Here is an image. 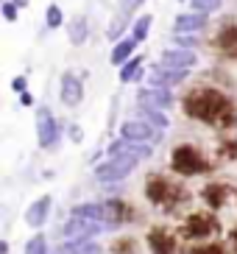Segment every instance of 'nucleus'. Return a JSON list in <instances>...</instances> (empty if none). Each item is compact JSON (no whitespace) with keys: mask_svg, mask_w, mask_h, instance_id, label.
<instances>
[{"mask_svg":"<svg viewBox=\"0 0 237 254\" xmlns=\"http://www.w3.org/2000/svg\"><path fill=\"white\" fill-rule=\"evenodd\" d=\"M184 112L195 120H207V123H215V126H223V123H232L235 112H232L229 101L221 95L218 90H195L184 98Z\"/></svg>","mask_w":237,"mask_h":254,"instance_id":"1","label":"nucleus"},{"mask_svg":"<svg viewBox=\"0 0 237 254\" xmlns=\"http://www.w3.org/2000/svg\"><path fill=\"white\" fill-rule=\"evenodd\" d=\"M171 165H173V171L181 173V176H195V173L207 171L204 157H201L193 145H178V148L173 151V157H171Z\"/></svg>","mask_w":237,"mask_h":254,"instance_id":"2","label":"nucleus"},{"mask_svg":"<svg viewBox=\"0 0 237 254\" xmlns=\"http://www.w3.org/2000/svg\"><path fill=\"white\" fill-rule=\"evenodd\" d=\"M137 162H140V159H134V157H109V162L98 165L95 176H98V182H104V185H109V182H120L137 168Z\"/></svg>","mask_w":237,"mask_h":254,"instance_id":"3","label":"nucleus"},{"mask_svg":"<svg viewBox=\"0 0 237 254\" xmlns=\"http://www.w3.org/2000/svg\"><path fill=\"white\" fill-rule=\"evenodd\" d=\"M104 226L106 224H101V221H89V218L73 215L64 226H61V235H64L67 240H89V238H95V235H101Z\"/></svg>","mask_w":237,"mask_h":254,"instance_id":"4","label":"nucleus"},{"mask_svg":"<svg viewBox=\"0 0 237 254\" xmlns=\"http://www.w3.org/2000/svg\"><path fill=\"white\" fill-rule=\"evenodd\" d=\"M145 193H148V198L154 204H162V207H173V204L181 198V190H178L176 185H168V182L159 179V176H151L148 179Z\"/></svg>","mask_w":237,"mask_h":254,"instance_id":"5","label":"nucleus"},{"mask_svg":"<svg viewBox=\"0 0 237 254\" xmlns=\"http://www.w3.org/2000/svg\"><path fill=\"white\" fill-rule=\"evenodd\" d=\"M37 137H39V145L42 148H51L56 137H59V128L53 123V115L48 106H39L37 109Z\"/></svg>","mask_w":237,"mask_h":254,"instance_id":"6","label":"nucleus"},{"mask_svg":"<svg viewBox=\"0 0 237 254\" xmlns=\"http://www.w3.org/2000/svg\"><path fill=\"white\" fill-rule=\"evenodd\" d=\"M109 157H134V159H148L151 157V148L145 145V142H137V140H128V137H123V140H115L109 142Z\"/></svg>","mask_w":237,"mask_h":254,"instance_id":"7","label":"nucleus"},{"mask_svg":"<svg viewBox=\"0 0 237 254\" xmlns=\"http://www.w3.org/2000/svg\"><path fill=\"white\" fill-rule=\"evenodd\" d=\"M120 134L128 137V140H137V142H156L159 140V128H154L145 120H128V123H123Z\"/></svg>","mask_w":237,"mask_h":254,"instance_id":"8","label":"nucleus"},{"mask_svg":"<svg viewBox=\"0 0 237 254\" xmlns=\"http://www.w3.org/2000/svg\"><path fill=\"white\" fill-rule=\"evenodd\" d=\"M218 229V221L212 215H201V212H195V215L187 218L184 224V235L187 238H207V235H212V232Z\"/></svg>","mask_w":237,"mask_h":254,"instance_id":"9","label":"nucleus"},{"mask_svg":"<svg viewBox=\"0 0 237 254\" xmlns=\"http://www.w3.org/2000/svg\"><path fill=\"white\" fill-rule=\"evenodd\" d=\"M140 106H145V109H168V106L173 104L171 92L165 90V87H148V90H140Z\"/></svg>","mask_w":237,"mask_h":254,"instance_id":"10","label":"nucleus"},{"mask_svg":"<svg viewBox=\"0 0 237 254\" xmlns=\"http://www.w3.org/2000/svg\"><path fill=\"white\" fill-rule=\"evenodd\" d=\"M187 78V70H178V67H165V64H159V67L151 70V87H173V84H181Z\"/></svg>","mask_w":237,"mask_h":254,"instance_id":"11","label":"nucleus"},{"mask_svg":"<svg viewBox=\"0 0 237 254\" xmlns=\"http://www.w3.org/2000/svg\"><path fill=\"white\" fill-rule=\"evenodd\" d=\"M81 98H84L81 81H78L73 73H64L61 75V101H64V106H78Z\"/></svg>","mask_w":237,"mask_h":254,"instance_id":"12","label":"nucleus"},{"mask_svg":"<svg viewBox=\"0 0 237 254\" xmlns=\"http://www.w3.org/2000/svg\"><path fill=\"white\" fill-rule=\"evenodd\" d=\"M48 215H51V195H42V198H37V201L28 207V212H25V221H28L34 229H39V226H45Z\"/></svg>","mask_w":237,"mask_h":254,"instance_id":"13","label":"nucleus"},{"mask_svg":"<svg viewBox=\"0 0 237 254\" xmlns=\"http://www.w3.org/2000/svg\"><path fill=\"white\" fill-rule=\"evenodd\" d=\"M162 64L165 67H178V70H187L195 64V53L193 51H184V48H173V51H165L162 53Z\"/></svg>","mask_w":237,"mask_h":254,"instance_id":"14","label":"nucleus"},{"mask_svg":"<svg viewBox=\"0 0 237 254\" xmlns=\"http://www.w3.org/2000/svg\"><path fill=\"white\" fill-rule=\"evenodd\" d=\"M148 243H151V252L154 254H173L176 252V240H173V235H168L165 229H151Z\"/></svg>","mask_w":237,"mask_h":254,"instance_id":"15","label":"nucleus"},{"mask_svg":"<svg viewBox=\"0 0 237 254\" xmlns=\"http://www.w3.org/2000/svg\"><path fill=\"white\" fill-rule=\"evenodd\" d=\"M204 23H207V14H204V11H195V14H178L176 23H173V28L176 31H198V28H204Z\"/></svg>","mask_w":237,"mask_h":254,"instance_id":"16","label":"nucleus"},{"mask_svg":"<svg viewBox=\"0 0 237 254\" xmlns=\"http://www.w3.org/2000/svg\"><path fill=\"white\" fill-rule=\"evenodd\" d=\"M104 207H106V224H123V221H128L134 215L123 201H109Z\"/></svg>","mask_w":237,"mask_h":254,"instance_id":"17","label":"nucleus"},{"mask_svg":"<svg viewBox=\"0 0 237 254\" xmlns=\"http://www.w3.org/2000/svg\"><path fill=\"white\" fill-rule=\"evenodd\" d=\"M73 215H78V218H89V221H101V224H106V207H104V204H78V207L73 209Z\"/></svg>","mask_w":237,"mask_h":254,"instance_id":"18","label":"nucleus"},{"mask_svg":"<svg viewBox=\"0 0 237 254\" xmlns=\"http://www.w3.org/2000/svg\"><path fill=\"white\" fill-rule=\"evenodd\" d=\"M218 45H221V51L226 53V56H235L237 59V25L223 28L221 34H218Z\"/></svg>","mask_w":237,"mask_h":254,"instance_id":"19","label":"nucleus"},{"mask_svg":"<svg viewBox=\"0 0 237 254\" xmlns=\"http://www.w3.org/2000/svg\"><path fill=\"white\" fill-rule=\"evenodd\" d=\"M134 48H137V39H123V42H118L115 45V51H112V64H123V62L128 59L134 53Z\"/></svg>","mask_w":237,"mask_h":254,"instance_id":"20","label":"nucleus"},{"mask_svg":"<svg viewBox=\"0 0 237 254\" xmlns=\"http://www.w3.org/2000/svg\"><path fill=\"white\" fill-rule=\"evenodd\" d=\"M204 198H207V204L212 209L223 207V201H226V187L223 185H209L207 190H204Z\"/></svg>","mask_w":237,"mask_h":254,"instance_id":"21","label":"nucleus"},{"mask_svg":"<svg viewBox=\"0 0 237 254\" xmlns=\"http://www.w3.org/2000/svg\"><path fill=\"white\" fill-rule=\"evenodd\" d=\"M140 56H134L131 62H126V64H123V70H120V81L123 84H131V81H137V78H140L142 75V70H140Z\"/></svg>","mask_w":237,"mask_h":254,"instance_id":"22","label":"nucleus"},{"mask_svg":"<svg viewBox=\"0 0 237 254\" xmlns=\"http://www.w3.org/2000/svg\"><path fill=\"white\" fill-rule=\"evenodd\" d=\"M140 112H142V118H145V123H151L154 128H168V118H165L159 109H145V106H140Z\"/></svg>","mask_w":237,"mask_h":254,"instance_id":"23","label":"nucleus"},{"mask_svg":"<svg viewBox=\"0 0 237 254\" xmlns=\"http://www.w3.org/2000/svg\"><path fill=\"white\" fill-rule=\"evenodd\" d=\"M84 39H87V20L78 17V20L70 23V42H73V45H81Z\"/></svg>","mask_w":237,"mask_h":254,"instance_id":"24","label":"nucleus"},{"mask_svg":"<svg viewBox=\"0 0 237 254\" xmlns=\"http://www.w3.org/2000/svg\"><path fill=\"white\" fill-rule=\"evenodd\" d=\"M148 28H151V17L142 14L140 20L134 23V39H137V42H142V39L148 37Z\"/></svg>","mask_w":237,"mask_h":254,"instance_id":"25","label":"nucleus"},{"mask_svg":"<svg viewBox=\"0 0 237 254\" xmlns=\"http://www.w3.org/2000/svg\"><path fill=\"white\" fill-rule=\"evenodd\" d=\"M45 252H48V243H45L42 235H37L25 243V254H45Z\"/></svg>","mask_w":237,"mask_h":254,"instance_id":"26","label":"nucleus"},{"mask_svg":"<svg viewBox=\"0 0 237 254\" xmlns=\"http://www.w3.org/2000/svg\"><path fill=\"white\" fill-rule=\"evenodd\" d=\"M190 3H193L195 11H204V14H207V11H215V8L221 6V0H190Z\"/></svg>","mask_w":237,"mask_h":254,"instance_id":"27","label":"nucleus"},{"mask_svg":"<svg viewBox=\"0 0 237 254\" xmlns=\"http://www.w3.org/2000/svg\"><path fill=\"white\" fill-rule=\"evenodd\" d=\"M59 25H61V8L48 6V28H59Z\"/></svg>","mask_w":237,"mask_h":254,"instance_id":"28","label":"nucleus"},{"mask_svg":"<svg viewBox=\"0 0 237 254\" xmlns=\"http://www.w3.org/2000/svg\"><path fill=\"white\" fill-rule=\"evenodd\" d=\"M3 17H6L8 23H14L17 20V6L14 3H3Z\"/></svg>","mask_w":237,"mask_h":254,"instance_id":"29","label":"nucleus"},{"mask_svg":"<svg viewBox=\"0 0 237 254\" xmlns=\"http://www.w3.org/2000/svg\"><path fill=\"white\" fill-rule=\"evenodd\" d=\"M190 254H226L221 246H198V249H193Z\"/></svg>","mask_w":237,"mask_h":254,"instance_id":"30","label":"nucleus"},{"mask_svg":"<svg viewBox=\"0 0 237 254\" xmlns=\"http://www.w3.org/2000/svg\"><path fill=\"white\" fill-rule=\"evenodd\" d=\"M176 42H178L181 48H193V45H195V39H193V37H176Z\"/></svg>","mask_w":237,"mask_h":254,"instance_id":"31","label":"nucleus"},{"mask_svg":"<svg viewBox=\"0 0 237 254\" xmlns=\"http://www.w3.org/2000/svg\"><path fill=\"white\" fill-rule=\"evenodd\" d=\"M11 87H14L17 92H25V78H22V75H17L14 81H11Z\"/></svg>","mask_w":237,"mask_h":254,"instance_id":"32","label":"nucleus"},{"mask_svg":"<svg viewBox=\"0 0 237 254\" xmlns=\"http://www.w3.org/2000/svg\"><path fill=\"white\" fill-rule=\"evenodd\" d=\"M20 101H22V106H31V101H34V98H31L28 92H20Z\"/></svg>","mask_w":237,"mask_h":254,"instance_id":"33","label":"nucleus"},{"mask_svg":"<svg viewBox=\"0 0 237 254\" xmlns=\"http://www.w3.org/2000/svg\"><path fill=\"white\" fill-rule=\"evenodd\" d=\"M232 246H235V252H237V229H232Z\"/></svg>","mask_w":237,"mask_h":254,"instance_id":"34","label":"nucleus"},{"mask_svg":"<svg viewBox=\"0 0 237 254\" xmlns=\"http://www.w3.org/2000/svg\"><path fill=\"white\" fill-rule=\"evenodd\" d=\"M14 6L17 8H25V6H28V0H14Z\"/></svg>","mask_w":237,"mask_h":254,"instance_id":"35","label":"nucleus"},{"mask_svg":"<svg viewBox=\"0 0 237 254\" xmlns=\"http://www.w3.org/2000/svg\"><path fill=\"white\" fill-rule=\"evenodd\" d=\"M0 254H8V243H6V240L0 243Z\"/></svg>","mask_w":237,"mask_h":254,"instance_id":"36","label":"nucleus"}]
</instances>
